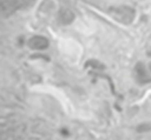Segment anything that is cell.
<instances>
[{
	"mask_svg": "<svg viewBox=\"0 0 151 140\" xmlns=\"http://www.w3.org/2000/svg\"><path fill=\"white\" fill-rule=\"evenodd\" d=\"M109 13L114 20L124 25H130L134 20V16H136V11L132 7L126 6V5L111 7L109 9Z\"/></svg>",
	"mask_w": 151,
	"mask_h": 140,
	"instance_id": "obj_1",
	"label": "cell"
},
{
	"mask_svg": "<svg viewBox=\"0 0 151 140\" xmlns=\"http://www.w3.org/2000/svg\"><path fill=\"white\" fill-rule=\"evenodd\" d=\"M134 76L138 84L140 85H145L151 82V75L149 73V71L146 69L145 65L143 62H137L134 66Z\"/></svg>",
	"mask_w": 151,
	"mask_h": 140,
	"instance_id": "obj_2",
	"label": "cell"
},
{
	"mask_svg": "<svg viewBox=\"0 0 151 140\" xmlns=\"http://www.w3.org/2000/svg\"><path fill=\"white\" fill-rule=\"evenodd\" d=\"M28 45H29V47L33 48V49L41 51V49H45V48L48 47V40H47L45 36L35 35V36H33V38L29 39Z\"/></svg>",
	"mask_w": 151,
	"mask_h": 140,
	"instance_id": "obj_3",
	"label": "cell"
},
{
	"mask_svg": "<svg viewBox=\"0 0 151 140\" xmlns=\"http://www.w3.org/2000/svg\"><path fill=\"white\" fill-rule=\"evenodd\" d=\"M73 19H74V15H73V13H72V12H70V11H67V9H64V11H61V12H60L59 20L61 21V24L67 25V24L72 22V21H73Z\"/></svg>",
	"mask_w": 151,
	"mask_h": 140,
	"instance_id": "obj_4",
	"label": "cell"
},
{
	"mask_svg": "<svg viewBox=\"0 0 151 140\" xmlns=\"http://www.w3.org/2000/svg\"><path fill=\"white\" fill-rule=\"evenodd\" d=\"M136 131L139 133H146L151 131V122H142L139 125H137Z\"/></svg>",
	"mask_w": 151,
	"mask_h": 140,
	"instance_id": "obj_5",
	"label": "cell"
},
{
	"mask_svg": "<svg viewBox=\"0 0 151 140\" xmlns=\"http://www.w3.org/2000/svg\"><path fill=\"white\" fill-rule=\"evenodd\" d=\"M147 55H149V56H151V48L147 51Z\"/></svg>",
	"mask_w": 151,
	"mask_h": 140,
	"instance_id": "obj_6",
	"label": "cell"
},
{
	"mask_svg": "<svg viewBox=\"0 0 151 140\" xmlns=\"http://www.w3.org/2000/svg\"><path fill=\"white\" fill-rule=\"evenodd\" d=\"M149 71H150V72H151V64H150V65H149Z\"/></svg>",
	"mask_w": 151,
	"mask_h": 140,
	"instance_id": "obj_7",
	"label": "cell"
}]
</instances>
